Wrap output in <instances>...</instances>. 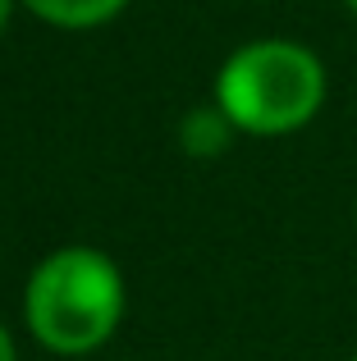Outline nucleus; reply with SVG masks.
<instances>
[{
  "instance_id": "f257e3e1",
  "label": "nucleus",
  "mask_w": 357,
  "mask_h": 361,
  "mask_svg": "<svg viewBox=\"0 0 357 361\" xmlns=\"http://www.w3.org/2000/svg\"><path fill=\"white\" fill-rule=\"evenodd\" d=\"M215 106L234 123V133L248 137L298 133L325 106V64L303 42H248L215 73Z\"/></svg>"
},
{
  "instance_id": "f03ea898",
  "label": "nucleus",
  "mask_w": 357,
  "mask_h": 361,
  "mask_svg": "<svg viewBox=\"0 0 357 361\" xmlns=\"http://www.w3.org/2000/svg\"><path fill=\"white\" fill-rule=\"evenodd\" d=\"M23 320L60 357L97 353L124 320V274L101 247H60L28 279Z\"/></svg>"
},
{
  "instance_id": "7ed1b4c3",
  "label": "nucleus",
  "mask_w": 357,
  "mask_h": 361,
  "mask_svg": "<svg viewBox=\"0 0 357 361\" xmlns=\"http://www.w3.org/2000/svg\"><path fill=\"white\" fill-rule=\"evenodd\" d=\"M234 137V123L220 115V106H197L188 110L183 119H178V147L188 151V156H220L224 147H229Z\"/></svg>"
},
{
  "instance_id": "20e7f679",
  "label": "nucleus",
  "mask_w": 357,
  "mask_h": 361,
  "mask_svg": "<svg viewBox=\"0 0 357 361\" xmlns=\"http://www.w3.org/2000/svg\"><path fill=\"white\" fill-rule=\"evenodd\" d=\"M37 18L55 27H101L128 5V0H23Z\"/></svg>"
},
{
  "instance_id": "39448f33",
  "label": "nucleus",
  "mask_w": 357,
  "mask_h": 361,
  "mask_svg": "<svg viewBox=\"0 0 357 361\" xmlns=\"http://www.w3.org/2000/svg\"><path fill=\"white\" fill-rule=\"evenodd\" d=\"M0 361H18V353H14V338H9V329L0 325Z\"/></svg>"
},
{
  "instance_id": "423d86ee",
  "label": "nucleus",
  "mask_w": 357,
  "mask_h": 361,
  "mask_svg": "<svg viewBox=\"0 0 357 361\" xmlns=\"http://www.w3.org/2000/svg\"><path fill=\"white\" fill-rule=\"evenodd\" d=\"M9 5H14V0H0V32H5V23H9Z\"/></svg>"
},
{
  "instance_id": "0eeeda50",
  "label": "nucleus",
  "mask_w": 357,
  "mask_h": 361,
  "mask_svg": "<svg viewBox=\"0 0 357 361\" xmlns=\"http://www.w3.org/2000/svg\"><path fill=\"white\" fill-rule=\"evenodd\" d=\"M349 9H353V14H357V0H349Z\"/></svg>"
},
{
  "instance_id": "6e6552de",
  "label": "nucleus",
  "mask_w": 357,
  "mask_h": 361,
  "mask_svg": "<svg viewBox=\"0 0 357 361\" xmlns=\"http://www.w3.org/2000/svg\"><path fill=\"white\" fill-rule=\"evenodd\" d=\"M353 224H357V211H353Z\"/></svg>"
},
{
  "instance_id": "1a4fd4ad",
  "label": "nucleus",
  "mask_w": 357,
  "mask_h": 361,
  "mask_svg": "<svg viewBox=\"0 0 357 361\" xmlns=\"http://www.w3.org/2000/svg\"><path fill=\"white\" fill-rule=\"evenodd\" d=\"M353 361H357V353H353Z\"/></svg>"
}]
</instances>
